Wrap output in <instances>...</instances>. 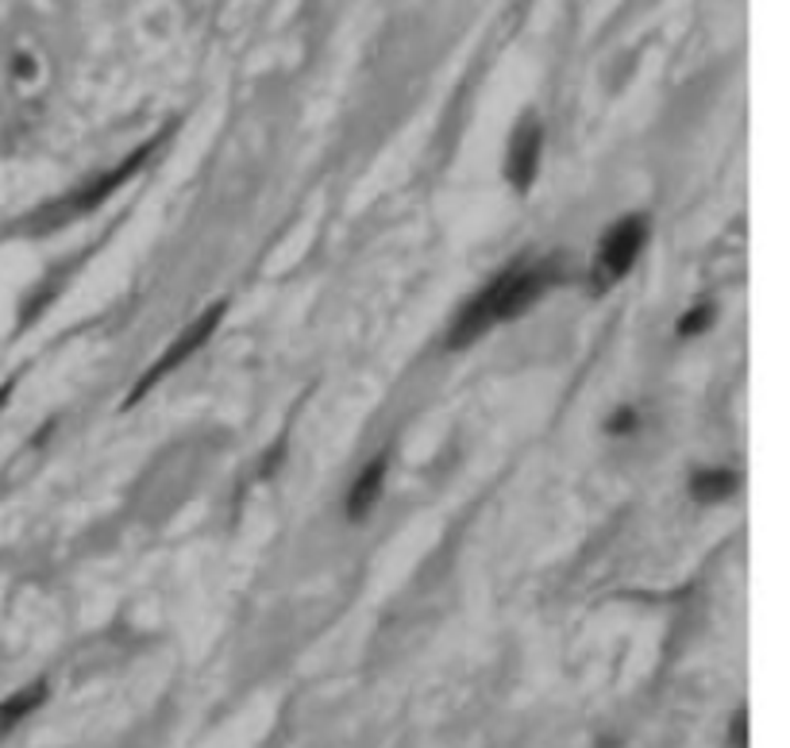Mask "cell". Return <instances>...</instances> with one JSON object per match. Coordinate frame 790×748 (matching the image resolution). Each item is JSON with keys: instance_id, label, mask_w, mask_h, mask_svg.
<instances>
[{"instance_id": "6da1fadb", "label": "cell", "mask_w": 790, "mask_h": 748, "mask_svg": "<svg viewBox=\"0 0 790 748\" xmlns=\"http://www.w3.org/2000/svg\"><path fill=\"white\" fill-rule=\"evenodd\" d=\"M555 278H559V263H521V267H510L505 275H498L487 290H479L459 309L448 332V348H467L487 336L490 329H498V324L517 321L521 313H529L552 290Z\"/></svg>"}, {"instance_id": "7a4b0ae2", "label": "cell", "mask_w": 790, "mask_h": 748, "mask_svg": "<svg viewBox=\"0 0 790 748\" xmlns=\"http://www.w3.org/2000/svg\"><path fill=\"white\" fill-rule=\"evenodd\" d=\"M644 239H648V221L644 216H624L621 224L609 228V236L598 244V255H594V267H590V286L598 293L613 290L632 267H637L640 252H644Z\"/></svg>"}, {"instance_id": "3957f363", "label": "cell", "mask_w": 790, "mask_h": 748, "mask_svg": "<svg viewBox=\"0 0 790 748\" xmlns=\"http://www.w3.org/2000/svg\"><path fill=\"white\" fill-rule=\"evenodd\" d=\"M224 309H228V306H224V301H216V306L209 309V313H201L198 321H193L190 329H185L182 336H178L174 344H170L167 352H162L159 360H154V367H151V371L139 374V382H136V386H131V394H128V405H136L139 397H143L147 389H151L154 382L162 378V374H170L174 367H182V363L190 360V355L198 352V348H205V344H209V336H213V332H216V324H221Z\"/></svg>"}, {"instance_id": "277c9868", "label": "cell", "mask_w": 790, "mask_h": 748, "mask_svg": "<svg viewBox=\"0 0 790 748\" xmlns=\"http://www.w3.org/2000/svg\"><path fill=\"white\" fill-rule=\"evenodd\" d=\"M540 154H544V124L536 116H525L510 139V154H505V178L517 193H529V185L536 182Z\"/></svg>"}, {"instance_id": "5b68a950", "label": "cell", "mask_w": 790, "mask_h": 748, "mask_svg": "<svg viewBox=\"0 0 790 748\" xmlns=\"http://www.w3.org/2000/svg\"><path fill=\"white\" fill-rule=\"evenodd\" d=\"M159 143H162V136L154 139V143H147L143 151H136V154H131V159L124 162V167L116 170V174H105L97 185H89V190H85V193H77V197L70 201V213H89V209H97L105 197H113V193L120 190V185L128 182V178L136 174L139 167H147V159H151V151H154V147H159Z\"/></svg>"}, {"instance_id": "8992f818", "label": "cell", "mask_w": 790, "mask_h": 748, "mask_svg": "<svg viewBox=\"0 0 790 748\" xmlns=\"http://www.w3.org/2000/svg\"><path fill=\"white\" fill-rule=\"evenodd\" d=\"M382 482H386V456H378L374 463H366L363 474L355 479V487H351V494H348V517L351 521H359V517L371 513V505L378 502V494H382Z\"/></svg>"}, {"instance_id": "52a82bcc", "label": "cell", "mask_w": 790, "mask_h": 748, "mask_svg": "<svg viewBox=\"0 0 790 748\" xmlns=\"http://www.w3.org/2000/svg\"><path fill=\"white\" fill-rule=\"evenodd\" d=\"M43 698H46V683L39 680V683H31V687H23V691H15L12 698H4L0 703V737L8 734V729H15L23 718H28L31 710H39L43 706Z\"/></svg>"}, {"instance_id": "ba28073f", "label": "cell", "mask_w": 790, "mask_h": 748, "mask_svg": "<svg viewBox=\"0 0 790 748\" xmlns=\"http://www.w3.org/2000/svg\"><path fill=\"white\" fill-rule=\"evenodd\" d=\"M737 490V474L733 471H698L691 479V494L698 498L702 505H714L722 498H729Z\"/></svg>"}, {"instance_id": "9c48e42d", "label": "cell", "mask_w": 790, "mask_h": 748, "mask_svg": "<svg viewBox=\"0 0 790 748\" xmlns=\"http://www.w3.org/2000/svg\"><path fill=\"white\" fill-rule=\"evenodd\" d=\"M706 321H709V309H698V313H686V317H683V324H679V336H691V332L706 329Z\"/></svg>"}, {"instance_id": "30bf717a", "label": "cell", "mask_w": 790, "mask_h": 748, "mask_svg": "<svg viewBox=\"0 0 790 748\" xmlns=\"http://www.w3.org/2000/svg\"><path fill=\"white\" fill-rule=\"evenodd\" d=\"M629 428H637V413H632V409H617V417L609 420V432H629Z\"/></svg>"}, {"instance_id": "8fae6325", "label": "cell", "mask_w": 790, "mask_h": 748, "mask_svg": "<svg viewBox=\"0 0 790 748\" xmlns=\"http://www.w3.org/2000/svg\"><path fill=\"white\" fill-rule=\"evenodd\" d=\"M8 394H12V382H4V386H0V405L8 402Z\"/></svg>"}, {"instance_id": "7c38bea8", "label": "cell", "mask_w": 790, "mask_h": 748, "mask_svg": "<svg viewBox=\"0 0 790 748\" xmlns=\"http://www.w3.org/2000/svg\"><path fill=\"white\" fill-rule=\"evenodd\" d=\"M598 748H613V745H606V741H601V745H598Z\"/></svg>"}]
</instances>
